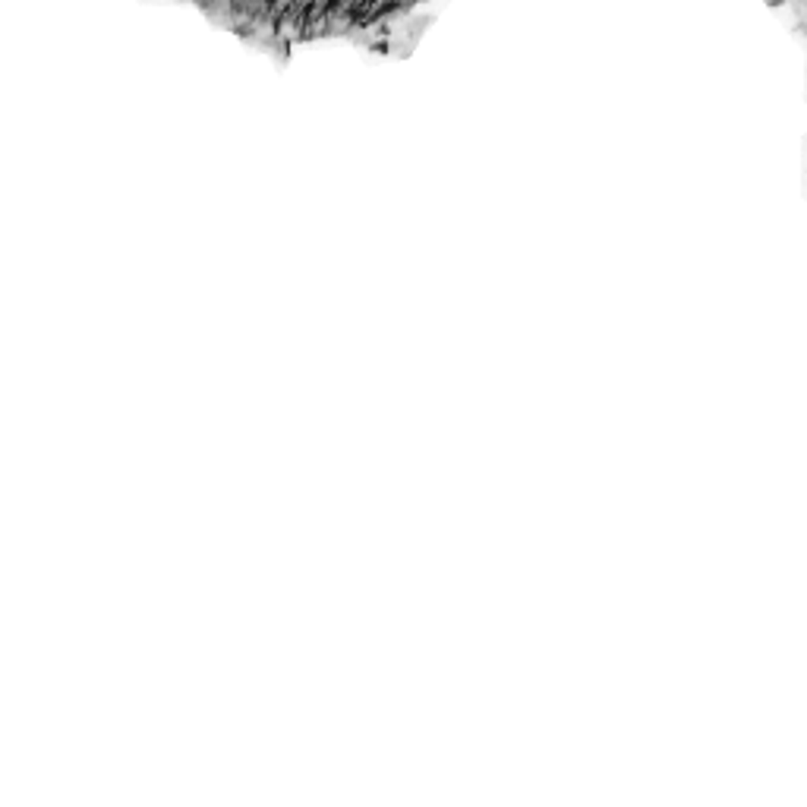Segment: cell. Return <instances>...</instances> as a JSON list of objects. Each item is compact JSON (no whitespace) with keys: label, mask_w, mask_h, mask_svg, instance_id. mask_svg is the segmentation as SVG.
<instances>
[]
</instances>
